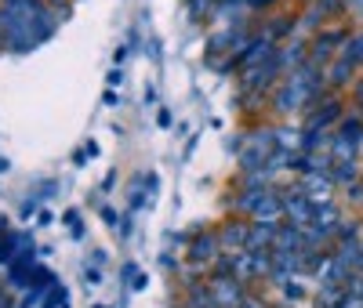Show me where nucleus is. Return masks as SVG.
Wrapping results in <instances>:
<instances>
[{
    "instance_id": "nucleus-1",
    "label": "nucleus",
    "mask_w": 363,
    "mask_h": 308,
    "mask_svg": "<svg viewBox=\"0 0 363 308\" xmlns=\"http://www.w3.org/2000/svg\"><path fill=\"white\" fill-rule=\"evenodd\" d=\"M359 142H363V120L359 116H342L338 131L330 135V156L335 160H356Z\"/></svg>"
},
{
    "instance_id": "nucleus-2",
    "label": "nucleus",
    "mask_w": 363,
    "mask_h": 308,
    "mask_svg": "<svg viewBox=\"0 0 363 308\" xmlns=\"http://www.w3.org/2000/svg\"><path fill=\"white\" fill-rule=\"evenodd\" d=\"M222 254V239H218V232L215 229H203V232H196L193 239H189V246H186V261L189 265H211Z\"/></svg>"
},
{
    "instance_id": "nucleus-3",
    "label": "nucleus",
    "mask_w": 363,
    "mask_h": 308,
    "mask_svg": "<svg viewBox=\"0 0 363 308\" xmlns=\"http://www.w3.org/2000/svg\"><path fill=\"white\" fill-rule=\"evenodd\" d=\"M269 268H272V251H265V254L240 251L236 254V280H244L247 287L258 280H269Z\"/></svg>"
},
{
    "instance_id": "nucleus-4",
    "label": "nucleus",
    "mask_w": 363,
    "mask_h": 308,
    "mask_svg": "<svg viewBox=\"0 0 363 308\" xmlns=\"http://www.w3.org/2000/svg\"><path fill=\"white\" fill-rule=\"evenodd\" d=\"M284 200V222L298 225V229H309L313 225V207L316 200H309L301 189H291V196H280Z\"/></svg>"
},
{
    "instance_id": "nucleus-5",
    "label": "nucleus",
    "mask_w": 363,
    "mask_h": 308,
    "mask_svg": "<svg viewBox=\"0 0 363 308\" xmlns=\"http://www.w3.org/2000/svg\"><path fill=\"white\" fill-rule=\"evenodd\" d=\"M345 40H349V33H345L342 25H338V29H323V33L309 44V58L316 62V66H327L330 55H335V47H338V44H345Z\"/></svg>"
},
{
    "instance_id": "nucleus-6",
    "label": "nucleus",
    "mask_w": 363,
    "mask_h": 308,
    "mask_svg": "<svg viewBox=\"0 0 363 308\" xmlns=\"http://www.w3.org/2000/svg\"><path fill=\"white\" fill-rule=\"evenodd\" d=\"M211 294H215L218 308H240L251 290H247L244 280H215V283H211Z\"/></svg>"
},
{
    "instance_id": "nucleus-7",
    "label": "nucleus",
    "mask_w": 363,
    "mask_h": 308,
    "mask_svg": "<svg viewBox=\"0 0 363 308\" xmlns=\"http://www.w3.org/2000/svg\"><path fill=\"white\" fill-rule=\"evenodd\" d=\"M218 239H222V251H229V254H240L247 246V232H251V222H222L218 229Z\"/></svg>"
},
{
    "instance_id": "nucleus-8",
    "label": "nucleus",
    "mask_w": 363,
    "mask_h": 308,
    "mask_svg": "<svg viewBox=\"0 0 363 308\" xmlns=\"http://www.w3.org/2000/svg\"><path fill=\"white\" fill-rule=\"evenodd\" d=\"M342 102L338 98H327L323 102V109H313L309 113V120H306V131H327L330 123H342Z\"/></svg>"
},
{
    "instance_id": "nucleus-9",
    "label": "nucleus",
    "mask_w": 363,
    "mask_h": 308,
    "mask_svg": "<svg viewBox=\"0 0 363 308\" xmlns=\"http://www.w3.org/2000/svg\"><path fill=\"white\" fill-rule=\"evenodd\" d=\"M306 181H301V193H306L309 200H330V193H335V181H330L327 171H309V174H301Z\"/></svg>"
},
{
    "instance_id": "nucleus-10",
    "label": "nucleus",
    "mask_w": 363,
    "mask_h": 308,
    "mask_svg": "<svg viewBox=\"0 0 363 308\" xmlns=\"http://www.w3.org/2000/svg\"><path fill=\"white\" fill-rule=\"evenodd\" d=\"M51 290H55V275L48 272L40 283H33L29 290H22V297L15 301V308H40V304L48 301V294H51Z\"/></svg>"
},
{
    "instance_id": "nucleus-11",
    "label": "nucleus",
    "mask_w": 363,
    "mask_h": 308,
    "mask_svg": "<svg viewBox=\"0 0 363 308\" xmlns=\"http://www.w3.org/2000/svg\"><path fill=\"white\" fill-rule=\"evenodd\" d=\"M215 280H236V254L222 251L215 261L207 265V283H215Z\"/></svg>"
},
{
    "instance_id": "nucleus-12",
    "label": "nucleus",
    "mask_w": 363,
    "mask_h": 308,
    "mask_svg": "<svg viewBox=\"0 0 363 308\" xmlns=\"http://www.w3.org/2000/svg\"><path fill=\"white\" fill-rule=\"evenodd\" d=\"M352 73H356V66H352V62H349L345 55H338V58L327 66V73H323V76H327V84H330V87H349Z\"/></svg>"
},
{
    "instance_id": "nucleus-13",
    "label": "nucleus",
    "mask_w": 363,
    "mask_h": 308,
    "mask_svg": "<svg viewBox=\"0 0 363 308\" xmlns=\"http://www.w3.org/2000/svg\"><path fill=\"white\" fill-rule=\"evenodd\" d=\"M356 178H359L356 160H335V167H330V181L335 185H352Z\"/></svg>"
},
{
    "instance_id": "nucleus-14",
    "label": "nucleus",
    "mask_w": 363,
    "mask_h": 308,
    "mask_svg": "<svg viewBox=\"0 0 363 308\" xmlns=\"http://www.w3.org/2000/svg\"><path fill=\"white\" fill-rule=\"evenodd\" d=\"M272 18H277V22H269V29H265V40L277 44L284 33H291V29H294V18H287V15H272Z\"/></svg>"
},
{
    "instance_id": "nucleus-15",
    "label": "nucleus",
    "mask_w": 363,
    "mask_h": 308,
    "mask_svg": "<svg viewBox=\"0 0 363 308\" xmlns=\"http://www.w3.org/2000/svg\"><path fill=\"white\" fill-rule=\"evenodd\" d=\"M352 66H363V33H352L349 40H345V51H342Z\"/></svg>"
},
{
    "instance_id": "nucleus-16",
    "label": "nucleus",
    "mask_w": 363,
    "mask_h": 308,
    "mask_svg": "<svg viewBox=\"0 0 363 308\" xmlns=\"http://www.w3.org/2000/svg\"><path fill=\"white\" fill-rule=\"evenodd\" d=\"M320 18H335L345 11V0H316V8H313Z\"/></svg>"
},
{
    "instance_id": "nucleus-17",
    "label": "nucleus",
    "mask_w": 363,
    "mask_h": 308,
    "mask_svg": "<svg viewBox=\"0 0 363 308\" xmlns=\"http://www.w3.org/2000/svg\"><path fill=\"white\" fill-rule=\"evenodd\" d=\"M40 308H66V290H62V287H55V290L48 294V301H44Z\"/></svg>"
},
{
    "instance_id": "nucleus-18",
    "label": "nucleus",
    "mask_w": 363,
    "mask_h": 308,
    "mask_svg": "<svg viewBox=\"0 0 363 308\" xmlns=\"http://www.w3.org/2000/svg\"><path fill=\"white\" fill-rule=\"evenodd\" d=\"M84 283H87V287H99V283H102V272H99L95 265L84 268Z\"/></svg>"
},
{
    "instance_id": "nucleus-19",
    "label": "nucleus",
    "mask_w": 363,
    "mask_h": 308,
    "mask_svg": "<svg viewBox=\"0 0 363 308\" xmlns=\"http://www.w3.org/2000/svg\"><path fill=\"white\" fill-rule=\"evenodd\" d=\"M352 102H356V109L363 113V80H359V84L352 87Z\"/></svg>"
},
{
    "instance_id": "nucleus-20",
    "label": "nucleus",
    "mask_w": 363,
    "mask_h": 308,
    "mask_svg": "<svg viewBox=\"0 0 363 308\" xmlns=\"http://www.w3.org/2000/svg\"><path fill=\"white\" fill-rule=\"evenodd\" d=\"M120 80H124V73H120V66L109 73V87H120Z\"/></svg>"
},
{
    "instance_id": "nucleus-21",
    "label": "nucleus",
    "mask_w": 363,
    "mask_h": 308,
    "mask_svg": "<svg viewBox=\"0 0 363 308\" xmlns=\"http://www.w3.org/2000/svg\"><path fill=\"white\" fill-rule=\"evenodd\" d=\"M349 8H352V15H356V18L363 22V0H352V4H349Z\"/></svg>"
},
{
    "instance_id": "nucleus-22",
    "label": "nucleus",
    "mask_w": 363,
    "mask_h": 308,
    "mask_svg": "<svg viewBox=\"0 0 363 308\" xmlns=\"http://www.w3.org/2000/svg\"><path fill=\"white\" fill-rule=\"evenodd\" d=\"M0 44H4V29H0Z\"/></svg>"
},
{
    "instance_id": "nucleus-23",
    "label": "nucleus",
    "mask_w": 363,
    "mask_h": 308,
    "mask_svg": "<svg viewBox=\"0 0 363 308\" xmlns=\"http://www.w3.org/2000/svg\"><path fill=\"white\" fill-rule=\"evenodd\" d=\"M272 308H287V304H272Z\"/></svg>"
}]
</instances>
